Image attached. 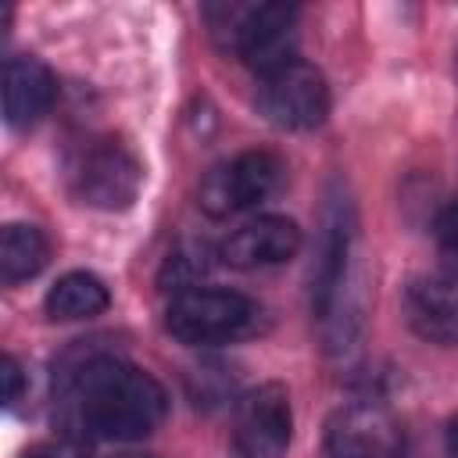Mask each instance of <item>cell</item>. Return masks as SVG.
Wrapping results in <instances>:
<instances>
[{
  "label": "cell",
  "mask_w": 458,
  "mask_h": 458,
  "mask_svg": "<svg viewBox=\"0 0 458 458\" xmlns=\"http://www.w3.org/2000/svg\"><path fill=\"white\" fill-rule=\"evenodd\" d=\"M301 250V229L283 215H258L229 233L222 243V261L233 268H272Z\"/></svg>",
  "instance_id": "30bf717a"
},
{
  "label": "cell",
  "mask_w": 458,
  "mask_h": 458,
  "mask_svg": "<svg viewBox=\"0 0 458 458\" xmlns=\"http://www.w3.org/2000/svg\"><path fill=\"white\" fill-rule=\"evenodd\" d=\"M75 404L86 429L129 444L157 429L168 397L150 372L122 358H93L75 372Z\"/></svg>",
  "instance_id": "6da1fadb"
},
{
  "label": "cell",
  "mask_w": 458,
  "mask_h": 458,
  "mask_svg": "<svg viewBox=\"0 0 458 458\" xmlns=\"http://www.w3.org/2000/svg\"><path fill=\"white\" fill-rule=\"evenodd\" d=\"M447 451L458 458V415L451 419V426H447Z\"/></svg>",
  "instance_id": "e0dca14e"
},
{
  "label": "cell",
  "mask_w": 458,
  "mask_h": 458,
  "mask_svg": "<svg viewBox=\"0 0 458 458\" xmlns=\"http://www.w3.org/2000/svg\"><path fill=\"white\" fill-rule=\"evenodd\" d=\"M454 72H458V64H454Z\"/></svg>",
  "instance_id": "d6986e66"
},
{
  "label": "cell",
  "mask_w": 458,
  "mask_h": 458,
  "mask_svg": "<svg viewBox=\"0 0 458 458\" xmlns=\"http://www.w3.org/2000/svg\"><path fill=\"white\" fill-rule=\"evenodd\" d=\"M254 104L261 111L265 122H272L276 129L286 132H304L326 122L329 114V86L322 79L318 68H311L308 61H290L268 75L258 79V93Z\"/></svg>",
  "instance_id": "5b68a950"
},
{
  "label": "cell",
  "mask_w": 458,
  "mask_h": 458,
  "mask_svg": "<svg viewBox=\"0 0 458 458\" xmlns=\"http://www.w3.org/2000/svg\"><path fill=\"white\" fill-rule=\"evenodd\" d=\"M283 161L272 150H243L233 161L215 165L200 182V208L211 218H229L240 211H254L283 186Z\"/></svg>",
  "instance_id": "277c9868"
},
{
  "label": "cell",
  "mask_w": 458,
  "mask_h": 458,
  "mask_svg": "<svg viewBox=\"0 0 458 458\" xmlns=\"http://www.w3.org/2000/svg\"><path fill=\"white\" fill-rule=\"evenodd\" d=\"M437 240H440V250L458 261V200H451L440 211V218H437Z\"/></svg>",
  "instance_id": "9a60e30c"
},
{
  "label": "cell",
  "mask_w": 458,
  "mask_h": 458,
  "mask_svg": "<svg viewBox=\"0 0 458 458\" xmlns=\"http://www.w3.org/2000/svg\"><path fill=\"white\" fill-rule=\"evenodd\" d=\"M107 458H157V454H147V451H118V454H107Z\"/></svg>",
  "instance_id": "ac0fdd59"
},
{
  "label": "cell",
  "mask_w": 458,
  "mask_h": 458,
  "mask_svg": "<svg viewBox=\"0 0 458 458\" xmlns=\"http://www.w3.org/2000/svg\"><path fill=\"white\" fill-rule=\"evenodd\" d=\"M293 433L290 394L283 383H261L236 401L233 451L236 458H283Z\"/></svg>",
  "instance_id": "52a82bcc"
},
{
  "label": "cell",
  "mask_w": 458,
  "mask_h": 458,
  "mask_svg": "<svg viewBox=\"0 0 458 458\" xmlns=\"http://www.w3.org/2000/svg\"><path fill=\"white\" fill-rule=\"evenodd\" d=\"M0 376H4V401L14 404L21 397V369H18V361L11 354L0 361Z\"/></svg>",
  "instance_id": "2e32d148"
},
{
  "label": "cell",
  "mask_w": 458,
  "mask_h": 458,
  "mask_svg": "<svg viewBox=\"0 0 458 458\" xmlns=\"http://www.w3.org/2000/svg\"><path fill=\"white\" fill-rule=\"evenodd\" d=\"M258 326H261V304L240 290H218V286L182 290L168 301L165 311V329L190 347L233 344L254 336Z\"/></svg>",
  "instance_id": "3957f363"
},
{
  "label": "cell",
  "mask_w": 458,
  "mask_h": 458,
  "mask_svg": "<svg viewBox=\"0 0 458 458\" xmlns=\"http://www.w3.org/2000/svg\"><path fill=\"white\" fill-rule=\"evenodd\" d=\"M404 318L422 340L458 347V279L444 272L411 279L404 290Z\"/></svg>",
  "instance_id": "8fae6325"
},
{
  "label": "cell",
  "mask_w": 458,
  "mask_h": 458,
  "mask_svg": "<svg viewBox=\"0 0 458 458\" xmlns=\"http://www.w3.org/2000/svg\"><path fill=\"white\" fill-rule=\"evenodd\" d=\"M143 165L118 140H93L72 165V190L82 204L100 211H122L140 197Z\"/></svg>",
  "instance_id": "8992f818"
},
{
  "label": "cell",
  "mask_w": 458,
  "mask_h": 458,
  "mask_svg": "<svg viewBox=\"0 0 458 458\" xmlns=\"http://www.w3.org/2000/svg\"><path fill=\"white\" fill-rule=\"evenodd\" d=\"M50 258V243L39 225L29 222H11L0 233V279L4 283H21L32 279Z\"/></svg>",
  "instance_id": "5bb4252c"
},
{
  "label": "cell",
  "mask_w": 458,
  "mask_h": 458,
  "mask_svg": "<svg viewBox=\"0 0 458 458\" xmlns=\"http://www.w3.org/2000/svg\"><path fill=\"white\" fill-rule=\"evenodd\" d=\"M351 243H354V208L344 197V190H333L322 208V229H318V247H315V265H311V315L329 318L340 286L347 279V261H351Z\"/></svg>",
  "instance_id": "ba28073f"
},
{
  "label": "cell",
  "mask_w": 458,
  "mask_h": 458,
  "mask_svg": "<svg viewBox=\"0 0 458 458\" xmlns=\"http://www.w3.org/2000/svg\"><path fill=\"white\" fill-rule=\"evenodd\" d=\"M57 97L54 72L29 54L7 57L4 64V122L11 129H32Z\"/></svg>",
  "instance_id": "7c38bea8"
},
{
  "label": "cell",
  "mask_w": 458,
  "mask_h": 458,
  "mask_svg": "<svg viewBox=\"0 0 458 458\" xmlns=\"http://www.w3.org/2000/svg\"><path fill=\"white\" fill-rule=\"evenodd\" d=\"M107 304L111 293L93 272H64L43 297V311L50 322H82L107 311Z\"/></svg>",
  "instance_id": "4fadbf2b"
},
{
  "label": "cell",
  "mask_w": 458,
  "mask_h": 458,
  "mask_svg": "<svg viewBox=\"0 0 458 458\" xmlns=\"http://www.w3.org/2000/svg\"><path fill=\"white\" fill-rule=\"evenodd\" d=\"M215 36L261 75L297 61V11L286 4H222L208 11Z\"/></svg>",
  "instance_id": "7a4b0ae2"
},
{
  "label": "cell",
  "mask_w": 458,
  "mask_h": 458,
  "mask_svg": "<svg viewBox=\"0 0 458 458\" xmlns=\"http://www.w3.org/2000/svg\"><path fill=\"white\" fill-rule=\"evenodd\" d=\"M401 451H404L401 422L376 401L344 404L326 422L329 458H401Z\"/></svg>",
  "instance_id": "9c48e42d"
}]
</instances>
